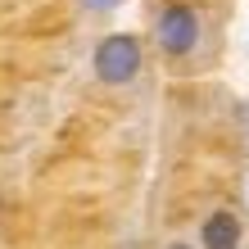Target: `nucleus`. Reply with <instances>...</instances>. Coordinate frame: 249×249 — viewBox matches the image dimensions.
<instances>
[{
	"label": "nucleus",
	"mask_w": 249,
	"mask_h": 249,
	"mask_svg": "<svg viewBox=\"0 0 249 249\" xmlns=\"http://www.w3.org/2000/svg\"><path fill=\"white\" fill-rule=\"evenodd\" d=\"M154 41H159V50H163L168 59L190 54V50L199 46V18H195V9H190L186 0L163 5V9H159V18H154Z\"/></svg>",
	"instance_id": "2"
},
{
	"label": "nucleus",
	"mask_w": 249,
	"mask_h": 249,
	"mask_svg": "<svg viewBox=\"0 0 249 249\" xmlns=\"http://www.w3.org/2000/svg\"><path fill=\"white\" fill-rule=\"evenodd\" d=\"M163 249H195V245H186V240H172V245H163Z\"/></svg>",
	"instance_id": "5"
},
{
	"label": "nucleus",
	"mask_w": 249,
	"mask_h": 249,
	"mask_svg": "<svg viewBox=\"0 0 249 249\" xmlns=\"http://www.w3.org/2000/svg\"><path fill=\"white\" fill-rule=\"evenodd\" d=\"M82 5H86V9H95V14H109V9H118L123 0H82Z\"/></svg>",
	"instance_id": "4"
},
{
	"label": "nucleus",
	"mask_w": 249,
	"mask_h": 249,
	"mask_svg": "<svg viewBox=\"0 0 249 249\" xmlns=\"http://www.w3.org/2000/svg\"><path fill=\"white\" fill-rule=\"evenodd\" d=\"M141 64H145V54H141V41L131 36V32H109V36L95 46V54H91V68H95V77L105 82V86H127V82H136Z\"/></svg>",
	"instance_id": "1"
},
{
	"label": "nucleus",
	"mask_w": 249,
	"mask_h": 249,
	"mask_svg": "<svg viewBox=\"0 0 249 249\" xmlns=\"http://www.w3.org/2000/svg\"><path fill=\"white\" fill-rule=\"evenodd\" d=\"M199 245L204 249H240V217L231 209H213L199 227Z\"/></svg>",
	"instance_id": "3"
}]
</instances>
